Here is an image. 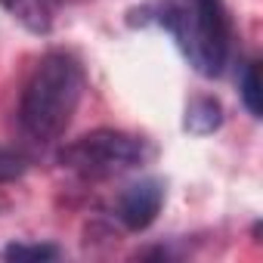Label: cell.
Wrapping results in <instances>:
<instances>
[{"mask_svg": "<svg viewBox=\"0 0 263 263\" xmlns=\"http://www.w3.org/2000/svg\"><path fill=\"white\" fill-rule=\"evenodd\" d=\"M0 7L31 34H50L62 0H0Z\"/></svg>", "mask_w": 263, "mask_h": 263, "instance_id": "cell-5", "label": "cell"}, {"mask_svg": "<svg viewBox=\"0 0 263 263\" xmlns=\"http://www.w3.org/2000/svg\"><path fill=\"white\" fill-rule=\"evenodd\" d=\"M152 155H155V149L143 137H134L127 130L99 127V130H90V134L78 137L74 143H68L59 152V164L81 177L99 180V177H115L124 171H134V167L146 164Z\"/></svg>", "mask_w": 263, "mask_h": 263, "instance_id": "cell-3", "label": "cell"}, {"mask_svg": "<svg viewBox=\"0 0 263 263\" xmlns=\"http://www.w3.org/2000/svg\"><path fill=\"white\" fill-rule=\"evenodd\" d=\"M28 171V158L16 149H7V146H0V186L4 183H16L22 180Z\"/></svg>", "mask_w": 263, "mask_h": 263, "instance_id": "cell-9", "label": "cell"}, {"mask_svg": "<svg viewBox=\"0 0 263 263\" xmlns=\"http://www.w3.org/2000/svg\"><path fill=\"white\" fill-rule=\"evenodd\" d=\"M4 254L10 260H53V257H59V248L47 245V241H16Z\"/></svg>", "mask_w": 263, "mask_h": 263, "instance_id": "cell-8", "label": "cell"}, {"mask_svg": "<svg viewBox=\"0 0 263 263\" xmlns=\"http://www.w3.org/2000/svg\"><path fill=\"white\" fill-rule=\"evenodd\" d=\"M134 16H143L140 19L143 25L146 22L161 25L177 41V47L183 50V56L198 74L217 78L223 71L229 56V37H232L223 0H189V4L164 0V4H149L137 10Z\"/></svg>", "mask_w": 263, "mask_h": 263, "instance_id": "cell-2", "label": "cell"}, {"mask_svg": "<svg viewBox=\"0 0 263 263\" xmlns=\"http://www.w3.org/2000/svg\"><path fill=\"white\" fill-rule=\"evenodd\" d=\"M241 99H245V108L254 118H260L263 102H260V65L257 62H248L245 65V74H241Z\"/></svg>", "mask_w": 263, "mask_h": 263, "instance_id": "cell-7", "label": "cell"}, {"mask_svg": "<svg viewBox=\"0 0 263 263\" xmlns=\"http://www.w3.org/2000/svg\"><path fill=\"white\" fill-rule=\"evenodd\" d=\"M220 124H223V105H220V99H214V96H195V99H189L183 127L189 130L192 137H208V134H214V130H220Z\"/></svg>", "mask_w": 263, "mask_h": 263, "instance_id": "cell-6", "label": "cell"}, {"mask_svg": "<svg viewBox=\"0 0 263 263\" xmlns=\"http://www.w3.org/2000/svg\"><path fill=\"white\" fill-rule=\"evenodd\" d=\"M164 204V183L149 177L140 180L134 186H127L118 198V220L130 229V232H143L155 223L158 211Z\"/></svg>", "mask_w": 263, "mask_h": 263, "instance_id": "cell-4", "label": "cell"}, {"mask_svg": "<svg viewBox=\"0 0 263 263\" xmlns=\"http://www.w3.org/2000/svg\"><path fill=\"white\" fill-rule=\"evenodd\" d=\"M84 90L87 74L78 56H71L68 50H50L47 56H41V62L25 81L19 99L22 130L37 143L59 140L74 121Z\"/></svg>", "mask_w": 263, "mask_h": 263, "instance_id": "cell-1", "label": "cell"}]
</instances>
